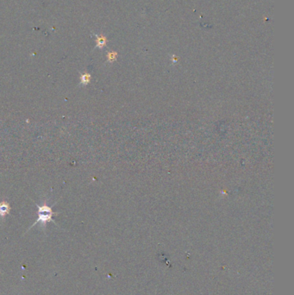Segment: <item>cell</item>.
Wrapping results in <instances>:
<instances>
[{
  "label": "cell",
  "instance_id": "6da1fadb",
  "mask_svg": "<svg viewBox=\"0 0 294 295\" xmlns=\"http://www.w3.org/2000/svg\"><path fill=\"white\" fill-rule=\"evenodd\" d=\"M36 207H37V219L36 221L33 224L31 227L29 229H31L32 227L36 225H38L40 224L41 226L43 227V229L45 230L46 229V226H47V224L48 222H53L54 225H56V222L53 220V215H57L58 213L57 212H53V210H52V206L48 205L46 202H44L41 205L39 204H36Z\"/></svg>",
  "mask_w": 294,
  "mask_h": 295
},
{
  "label": "cell",
  "instance_id": "7a4b0ae2",
  "mask_svg": "<svg viewBox=\"0 0 294 295\" xmlns=\"http://www.w3.org/2000/svg\"><path fill=\"white\" fill-rule=\"evenodd\" d=\"M11 207L10 204L8 202H6L5 200L1 201L0 202V217L4 219L7 215L10 214Z\"/></svg>",
  "mask_w": 294,
  "mask_h": 295
},
{
  "label": "cell",
  "instance_id": "3957f363",
  "mask_svg": "<svg viewBox=\"0 0 294 295\" xmlns=\"http://www.w3.org/2000/svg\"><path fill=\"white\" fill-rule=\"evenodd\" d=\"M91 81V75L87 73H85L80 76V84L83 86H86L90 83Z\"/></svg>",
  "mask_w": 294,
  "mask_h": 295
},
{
  "label": "cell",
  "instance_id": "277c9868",
  "mask_svg": "<svg viewBox=\"0 0 294 295\" xmlns=\"http://www.w3.org/2000/svg\"><path fill=\"white\" fill-rule=\"evenodd\" d=\"M105 43H106V39L105 38L103 37V36H98L97 37V46L98 48L104 47L105 45Z\"/></svg>",
  "mask_w": 294,
  "mask_h": 295
},
{
  "label": "cell",
  "instance_id": "5b68a950",
  "mask_svg": "<svg viewBox=\"0 0 294 295\" xmlns=\"http://www.w3.org/2000/svg\"><path fill=\"white\" fill-rule=\"evenodd\" d=\"M116 56H117L116 53H109L108 54V60L111 62L114 60H116Z\"/></svg>",
  "mask_w": 294,
  "mask_h": 295
}]
</instances>
